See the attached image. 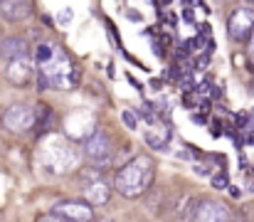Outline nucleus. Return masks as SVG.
<instances>
[{
	"label": "nucleus",
	"instance_id": "nucleus-1",
	"mask_svg": "<svg viewBox=\"0 0 254 222\" xmlns=\"http://www.w3.org/2000/svg\"><path fill=\"white\" fill-rule=\"evenodd\" d=\"M35 62H37V70L42 76V84L52 86V89H60V91H69L77 86L79 81V70L74 67V62L55 45H37L35 50Z\"/></svg>",
	"mask_w": 254,
	"mask_h": 222
},
{
	"label": "nucleus",
	"instance_id": "nucleus-2",
	"mask_svg": "<svg viewBox=\"0 0 254 222\" xmlns=\"http://www.w3.org/2000/svg\"><path fill=\"white\" fill-rule=\"evenodd\" d=\"M156 178V163L151 155H136L133 160H128L114 178V190L126 198V200H136L141 198L151 183Z\"/></svg>",
	"mask_w": 254,
	"mask_h": 222
},
{
	"label": "nucleus",
	"instance_id": "nucleus-3",
	"mask_svg": "<svg viewBox=\"0 0 254 222\" xmlns=\"http://www.w3.org/2000/svg\"><path fill=\"white\" fill-rule=\"evenodd\" d=\"M40 163L45 165V170L57 173V175H64V173H69L72 168H77L79 155H77V150L72 148V144H69L67 139L52 136V139H47V141L42 144Z\"/></svg>",
	"mask_w": 254,
	"mask_h": 222
},
{
	"label": "nucleus",
	"instance_id": "nucleus-4",
	"mask_svg": "<svg viewBox=\"0 0 254 222\" xmlns=\"http://www.w3.org/2000/svg\"><path fill=\"white\" fill-rule=\"evenodd\" d=\"M37 124V111L27 104H12L2 111V126L12 134H25Z\"/></svg>",
	"mask_w": 254,
	"mask_h": 222
},
{
	"label": "nucleus",
	"instance_id": "nucleus-5",
	"mask_svg": "<svg viewBox=\"0 0 254 222\" xmlns=\"http://www.w3.org/2000/svg\"><path fill=\"white\" fill-rule=\"evenodd\" d=\"M190 222H232V210L220 200H197Z\"/></svg>",
	"mask_w": 254,
	"mask_h": 222
},
{
	"label": "nucleus",
	"instance_id": "nucleus-6",
	"mask_svg": "<svg viewBox=\"0 0 254 222\" xmlns=\"http://www.w3.org/2000/svg\"><path fill=\"white\" fill-rule=\"evenodd\" d=\"M64 131H67V139L72 141H86L94 131H96V121H94V114L91 111H74L64 119Z\"/></svg>",
	"mask_w": 254,
	"mask_h": 222
},
{
	"label": "nucleus",
	"instance_id": "nucleus-7",
	"mask_svg": "<svg viewBox=\"0 0 254 222\" xmlns=\"http://www.w3.org/2000/svg\"><path fill=\"white\" fill-rule=\"evenodd\" d=\"M227 32L235 42H247L254 32V10L250 7H237L230 20H227Z\"/></svg>",
	"mask_w": 254,
	"mask_h": 222
},
{
	"label": "nucleus",
	"instance_id": "nucleus-8",
	"mask_svg": "<svg viewBox=\"0 0 254 222\" xmlns=\"http://www.w3.org/2000/svg\"><path fill=\"white\" fill-rule=\"evenodd\" d=\"M111 139L104 131H94L89 139L84 141V155L94 163H104L111 158Z\"/></svg>",
	"mask_w": 254,
	"mask_h": 222
},
{
	"label": "nucleus",
	"instance_id": "nucleus-9",
	"mask_svg": "<svg viewBox=\"0 0 254 222\" xmlns=\"http://www.w3.org/2000/svg\"><path fill=\"white\" fill-rule=\"evenodd\" d=\"M55 215L64 218L69 222H91L94 220V210L86 205V203H79V200H64V203H57L52 208Z\"/></svg>",
	"mask_w": 254,
	"mask_h": 222
},
{
	"label": "nucleus",
	"instance_id": "nucleus-10",
	"mask_svg": "<svg viewBox=\"0 0 254 222\" xmlns=\"http://www.w3.org/2000/svg\"><path fill=\"white\" fill-rule=\"evenodd\" d=\"M170 141V124L153 116L146 126V144L151 148H166Z\"/></svg>",
	"mask_w": 254,
	"mask_h": 222
},
{
	"label": "nucleus",
	"instance_id": "nucleus-11",
	"mask_svg": "<svg viewBox=\"0 0 254 222\" xmlns=\"http://www.w3.org/2000/svg\"><path fill=\"white\" fill-rule=\"evenodd\" d=\"M5 76H7L15 86H25V84H30V81H32V62H30V57H20V60L7 62Z\"/></svg>",
	"mask_w": 254,
	"mask_h": 222
},
{
	"label": "nucleus",
	"instance_id": "nucleus-12",
	"mask_svg": "<svg viewBox=\"0 0 254 222\" xmlns=\"http://www.w3.org/2000/svg\"><path fill=\"white\" fill-rule=\"evenodd\" d=\"M84 198H86V205H89V208H101V205H106L109 198H111V185L104 183V180H94V183L86 185Z\"/></svg>",
	"mask_w": 254,
	"mask_h": 222
},
{
	"label": "nucleus",
	"instance_id": "nucleus-13",
	"mask_svg": "<svg viewBox=\"0 0 254 222\" xmlns=\"http://www.w3.org/2000/svg\"><path fill=\"white\" fill-rule=\"evenodd\" d=\"M0 12H2V17L5 20H10V22H20V20H25V17H30V12H32V2H25V0H7V2H0Z\"/></svg>",
	"mask_w": 254,
	"mask_h": 222
},
{
	"label": "nucleus",
	"instance_id": "nucleus-14",
	"mask_svg": "<svg viewBox=\"0 0 254 222\" xmlns=\"http://www.w3.org/2000/svg\"><path fill=\"white\" fill-rule=\"evenodd\" d=\"M0 57H5L7 62L12 60H20V57H27V42L22 37H7L0 42Z\"/></svg>",
	"mask_w": 254,
	"mask_h": 222
},
{
	"label": "nucleus",
	"instance_id": "nucleus-15",
	"mask_svg": "<svg viewBox=\"0 0 254 222\" xmlns=\"http://www.w3.org/2000/svg\"><path fill=\"white\" fill-rule=\"evenodd\" d=\"M124 124H126V126L133 131V129L138 126V116H136L133 111H124Z\"/></svg>",
	"mask_w": 254,
	"mask_h": 222
},
{
	"label": "nucleus",
	"instance_id": "nucleus-16",
	"mask_svg": "<svg viewBox=\"0 0 254 222\" xmlns=\"http://www.w3.org/2000/svg\"><path fill=\"white\" fill-rule=\"evenodd\" d=\"M35 222H69V220H64V218H60V215H55V213H47V215H40Z\"/></svg>",
	"mask_w": 254,
	"mask_h": 222
},
{
	"label": "nucleus",
	"instance_id": "nucleus-17",
	"mask_svg": "<svg viewBox=\"0 0 254 222\" xmlns=\"http://www.w3.org/2000/svg\"><path fill=\"white\" fill-rule=\"evenodd\" d=\"M212 185L222 190V188H227V178H225V175H215V178H212Z\"/></svg>",
	"mask_w": 254,
	"mask_h": 222
},
{
	"label": "nucleus",
	"instance_id": "nucleus-18",
	"mask_svg": "<svg viewBox=\"0 0 254 222\" xmlns=\"http://www.w3.org/2000/svg\"><path fill=\"white\" fill-rule=\"evenodd\" d=\"M250 57H252V62H254V32H252V37H250Z\"/></svg>",
	"mask_w": 254,
	"mask_h": 222
},
{
	"label": "nucleus",
	"instance_id": "nucleus-19",
	"mask_svg": "<svg viewBox=\"0 0 254 222\" xmlns=\"http://www.w3.org/2000/svg\"><path fill=\"white\" fill-rule=\"evenodd\" d=\"M99 222H114V220H109V218H104V220H99Z\"/></svg>",
	"mask_w": 254,
	"mask_h": 222
}]
</instances>
